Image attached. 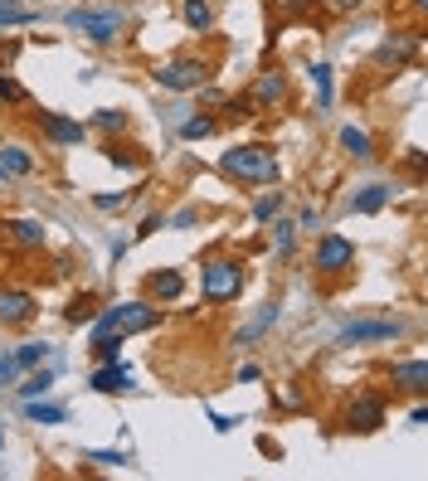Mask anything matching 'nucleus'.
Here are the masks:
<instances>
[{
  "mask_svg": "<svg viewBox=\"0 0 428 481\" xmlns=\"http://www.w3.org/2000/svg\"><path fill=\"white\" fill-rule=\"evenodd\" d=\"M15 379H20V365H15V355H0V389H10Z\"/></svg>",
  "mask_w": 428,
  "mask_h": 481,
  "instance_id": "nucleus-39",
  "label": "nucleus"
},
{
  "mask_svg": "<svg viewBox=\"0 0 428 481\" xmlns=\"http://www.w3.org/2000/svg\"><path fill=\"white\" fill-rule=\"evenodd\" d=\"M404 321H351V326L336 331V345H375V341H399Z\"/></svg>",
  "mask_w": 428,
  "mask_h": 481,
  "instance_id": "nucleus-12",
  "label": "nucleus"
},
{
  "mask_svg": "<svg viewBox=\"0 0 428 481\" xmlns=\"http://www.w3.org/2000/svg\"><path fill=\"white\" fill-rule=\"evenodd\" d=\"M34 131H40L49 147H58V151H68V147H83V141L93 137L88 131V122H74V117H64V112H34Z\"/></svg>",
  "mask_w": 428,
  "mask_h": 481,
  "instance_id": "nucleus-7",
  "label": "nucleus"
},
{
  "mask_svg": "<svg viewBox=\"0 0 428 481\" xmlns=\"http://www.w3.org/2000/svg\"><path fill=\"white\" fill-rule=\"evenodd\" d=\"M0 102H10V107H25L30 102L25 83H20L15 74H0Z\"/></svg>",
  "mask_w": 428,
  "mask_h": 481,
  "instance_id": "nucleus-34",
  "label": "nucleus"
},
{
  "mask_svg": "<svg viewBox=\"0 0 428 481\" xmlns=\"http://www.w3.org/2000/svg\"><path fill=\"white\" fill-rule=\"evenodd\" d=\"M0 452H5V432H0Z\"/></svg>",
  "mask_w": 428,
  "mask_h": 481,
  "instance_id": "nucleus-46",
  "label": "nucleus"
},
{
  "mask_svg": "<svg viewBox=\"0 0 428 481\" xmlns=\"http://www.w3.org/2000/svg\"><path fill=\"white\" fill-rule=\"evenodd\" d=\"M341 151H346L351 156V161H375V137H370V131H365V127H341Z\"/></svg>",
  "mask_w": 428,
  "mask_h": 481,
  "instance_id": "nucleus-22",
  "label": "nucleus"
},
{
  "mask_svg": "<svg viewBox=\"0 0 428 481\" xmlns=\"http://www.w3.org/2000/svg\"><path fill=\"white\" fill-rule=\"evenodd\" d=\"M83 462H93V467H127L132 457H127V452H83Z\"/></svg>",
  "mask_w": 428,
  "mask_h": 481,
  "instance_id": "nucleus-37",
  "label": "nucleus"
},
{
  "mask_svg": "<svg viewBox=\"0 0 428 481\" xmlns=\"http://www.w3.org/2000/svg\"><path fill=\"white\" fill-rule=\"evenodd\" d=\"M156 326H161V307L151 302V297H132V302L98 307V316L88 321V335H93V341H117V345H122L127 335L156 331Z\"/></svg>",
  "mask_w": 428,
  "mask_h": 481,
  "instance_id": "nucleus-1",
  "label": "nucleus"
},
{
  "mask_svg": "<svg viewBox=\"0 0 428 481\" xmlns=\"http://www.w3.org/2000/svg\"><path fill=\"white\" fill-rule=\"evenodd\" d=\"M200 219H205V214H200L195 204H190V209H181V214H165V228H195Z\"/></svg>",
  "mask_w": 428,
  "mask_h": 481,
  "instance_id": "nucleus-38",
  "label": "nucleus"
},
{
  "mask_svg": "<svg viewBox=\"0 0 428 481\" xmlns=\"http://www.w3.org/2000/svg\"><path fill=\"white\" fill-rule=\"evenodd\" d=\"M181 20L190 34H210L214 20H219V5L214 0H181Z\"/></svg>",
  "mask_w": 428,
  "mask_h": 481,
  "instance_id": "nucleus-20",
  "label": "nucleus"
},
{
  "mask_svg": "<svg viewBox=\"0 0 428 481\" xmlns=\"http://www.w3.org/2000/svg\"><path fill=\"white\" fill-rule=\"evenodd\" d=\"M98 307H103V302H98V292H78L74 302L64 307V321H68V326H88V321L98 316Z\"/></svg>",
  "mask_w": 428,
  "mask_h": 481,
  "instance_id": "nucleus-26",
  "label": "nucleus"
},
{
  "mask_svg": "<svg viewBox=\"0 0 428 481\" xmlns=\"http://www.w3.org/2000/svg\"><path fill=\"white\" fill-rule=\"evenodd\" d=\"M219 175L234 185H278L282 180V161L268 141H239L219 156Z\"/></svg>",
  "mask_w": 428,
  "mask_h": 481,
  "instance_id": "nucleus-2",
  "label": "nucleus"
},
{
  "mask_svg": "<svg viewBox=\"0 0 428 481\" xmlns=\"http://www.w3.org/2000/svg\"><path fill=\"white\" fill-rule=\"evenodd\" d=\"M219 127L224 122H254V117H258V107H254V98H248V93H234V98H224L219 102Z\"/></svg>",
  "mask_w": 428,
  "mask_h": 481,
  "instance_id": "nucleus-28",
  "label": "nucleus"
},
{
  "mask_svg": "<svg viewBox=\"0 0 428 481\" xmlns=\"http://www.w3.org/2000/svg\"><path fill=\"white\" fill-rule=\"evenodd\" d=\"M20 408H25L30 423H44V428H54V423H64V418H68V408L44 404V399H20Z\"/></svg>",
  "mask_w": 428,
  "mask_h": 481,
  "instance_id": "nucleus-27",
  "label": "nucleus"
},
{
  "mask_svg": "<svg viewBox=\"0 0 428 481\" xmlns=\"http://www.w3.org/2000/svg\"><path fill=\"white\" fill-rule=\"evenodd\" d=\"M288 88H292V83H288V74H282L278 64H268L263 74L254 78V88H248V98H254V107H258V112H278V107L288 102Z\"/></svg>",
  "mask_w": 428,
  "mask_h": 481,
  "instance_id": "nucleus-11",
  "label": "nucleus"
},
{
  "mask_svg": "<svg viewBox=\"0 0 428 481\" xmlns=\"http://www.w3.org/2000/svg\"><path fill=\"white\" fill-rule=\"evenodd\" d=\"M49 351H54L49 341H25V345L15 351V365H20V370H34V365H44V360H49Z\"/></svg>",
  "mask_w": 428,
  "mask_h": 481,
  "instance_id": "nucleus-32",
  "label": "nucleus"
},
{
  "mask_svg": "<svg viewBox=\"0 0 428 481\" xmlns=\"http://www.w3.org/2000/svg\"><path fill=\"white\" fill-rule=\"evenodd\" d=\"M0 238L10 248H44L49 244V228L40 219H0Z\"/></svg>",
  "mask_w": 428,
  "mask_h": 481,
  "instance_id": "nucleus-15",
  "label": "nucleus"
},
{
  "mask_svg": "<svg viewBox=\"0 0 428 481\" xmlns=\"http://www.w3.org/2000/svg\"><path fill=\"white\" fill-rule=\"evenodd\" d=\"M64 25L83 34L88 44H98V49H107V44H122L127 30H132V15H127V5H74L64 15Z\"/></svg>",
  "mask_w": 428,
  "mask_h": 481,
  "instance_id": "nucleus-4",
  "label": "nucleus"
},
{
  "mask_svg": "<svg viewBox=\"0 0 428 481\" xmlns=\"http://www.w3.org/2000/svg\"><path fill=\"white\" fill-rule=\"evenodd\" d=\"M258 379H263V370H258V365H239V384H258Z\"/></svg>",
  "mask_w": 428,
  "mask_h": 481,
  "instance_id": "nucleus-42",
  "label": "nucleus"
},
{
  "mask_svg": "<svg viewBox=\"0 0 428 481\" xmlns=\"http://www.w3.org/2000/svg\"><path fill=\"white\" fill-rule=\"evenodd\" d=\"M297 234H317V228H321V209H317V204H302V214H297Z\"/></svg>",
  "mask_w": 428,
  "mask_h": 481,
  "instance_id": "nucleus-36",
  "label": "nucleus"
},
{
  "mask_svg": "<svg viewBox=\"0 0 428 481\" xmlns=\"http://www.w3.org/2000/svg\"><path fill=\"white\" fill-rule=\"evenodd\" d=\"M312 88H317V102L331 107V98H336L331 93V64H312Z\"/></svg>",
  "mask_w": 428,
  "mask_h": 481,
  "instance_id": "nucleus-35",
  "label": "nucleus"
},
{
  "mask_svg": "<svg viewBox=\"0 0 428 481\" xmlns=\"http://www.w3.org/2000/svg\"><path fill=\"white\" fill-rule=\"evenodd\" d=\"M0 171H5L10 180L34 175V156H30V147H15V141H5V147H0Z\"/></svg>",
  "mask_w": 428,
  "mask_h": 481,
  "instance_id": "nucleus-23",
  "label": "nucleus"
},
{
  "mask_svg": "<svg viewBox=\"0 0 428 481\" xmlns=\"http://www.w3.org/2000/svg\"><path fill=\"white\" fill-rule=\"evenodd\" d=\"M200 93V107H219L224 98H229V93H219V88H210V83H205V88H195Z\"/></svg>",
  "mask_w": 428,
  "mask_h": 481,
  "instance_id": "nucleus-41",
  "label": "nucleus"
},
{
  "mask_svg": "<svg viewBox=\"0 0 428 481\" xmlns=\"http://www.w3.org/2000/svg\"><path fill=\"white\" fill-rule=\"evenodd\" d=\"M54 379H58L54 365H34L25 375V384H10V389H15V399H44V394L54 389Z\"/></svg>",
  "mask_w": 428,
  "mask_h": 481,
  "instance_id": "nucleus-21",
  "label": "nucleus"
},
{
  "mask_svg": "<svg viewBox=\"0 0 428 481\" xmlns=\"http://www.w3.org/2000/svg\"><path fill=\"white\" fill-rule=\"evenodd\" d=\"M214 131H219V117H210V112L185 117V122H181V137L185 141H205V137H214Z\"/></svg>",
  "mask_w": 428,
  "mask_h": 481,
  "instance_id": "nucleus-31",
  "label": "nucleus"
},
{
  "mask_svg": "<svg viewBox=\"0 0 428 481\" xmlns=\"http://www.w3.org/2000/svg\"><path fill=\"white\" fill-rule=\"evenodd\" d=\"M385 379H389V389H395V394H409V399H424V394H428V365H424V355L395 360V365L385 370Z\"/></svg>",
  "mask_w": 428,
  "mask_h": 481,
  "instance_id": "nucleus-10",
  "label": "nucleus"
},
{
  "mask_svg": "<svg viewBox=\"0 0 428 481\" xmlns=\"http://www.w3.org/2000/svg\"><path fill=\"white\" fill-rule=\"evenodd\" d=\"M44 20V10H25L20 0H0V30H10V25H40Z\"/></svg>",
  "mask_w": 428,
  "mask_h": 481,
  "instance_id": "nucleus-29",
  "label": "nucleus"
},
{
  "mask_svg": "<svg viewBox=\"0 0 428 481\" xmlns=\"http://www.w3.org/2000/svg\"><path fill=\"white\" fill-rule=\"evenodd\" d=\"M389 200H395V185H379V180H375V185H361V190H355V195L346 200V209H351V214H379Z\"/></svg>",
  "mask_w": 428,
  "mask_h": 481,
  "instance_id": "nucleus-18",
  "label": "nucleus"
},
{
  "mask_svg": "<svg viewBox=\"0 0 428 481\" xmlns=\"http://www.w3.org/2000/svg\"><path fill=\"white\" fill-rule=\"evenodd\" d=\"M244 287H248V263L239 254H210L200 263V302L205 307L239 302Z\"/></svg>",
  "mask_w": 428,
  "mask_h": 481,
  "instance_id": "nucleus-3",
  "label": "nucleus"
},
{
  "mask_svg": "<svg viewBox=\"0 0 428 481\" xmlns=\"http://www.w3.org/2000/svg\"><path fill=\"white\" fill-rule=\"evenodd\" d=\"M40 316V297L30 287H0V326L5 331H25Z\"/></svg>",
  "mask_w": 428,
  "mask_h": 481,
  "instance_id": "nucleus-8",
  "label": "nucleus"
},
{
  "mask_svg": "<svg viewBox=\"0 0 428 481\" xmlns=\"http://www.w3.org/2000/svg\"><path fill=\"white\" fill-rule=\"evenodd\" d=\"M268 228H272V254H278V263H288V258L297 254V224L278 214V219H272Z\"/></svg>",
  "mask_w": 428,
  "mask_h": 481,
  "instance_id": "nucleus-25",
  "label": "nucleus"
},
{
  "mask_svg": "<svg viewBox=\"0 0 428 481\" xmlns=\"http://www.w3.org/2000/svg\"><path fill=\"white\" fill-rule=\"evenodd\" d=\"M331 10H361V0H331Z\"/></svg>",
  "mask_w": 428,
  "mask_h": 481,
  "instance_id": "nucleus-44",
  "label": "nucleus"
},
{
  "mask_svg": "<svg viewBox=\"0 0 428 481\" xmlns=\"http://www.w3.org/2000/svg\"><path fill=\"white\" fill-rule=\"evenodd\" d=\"M419 44H424V25L409 30V34H395V40H385L375 49V68H409L414 58H419Z\"/></svg>",
  "mask_w": 428,
  "mask_h": 481,
  "instance_id": "nucleus-13",
  "label": "nucleus"
},
{
  "mask_svg": "<svg viewBox=\"0 0 428 481\" xmlns=\"http://www.w3.org/2000/svg\"><path fill=\"white\" fill-rule=\"evenodd\" d=\"M151 78H156V88H165V93H195L214 78V64L200 54H175V58L151 68Z\"/></svg>",
  "mask_w": 428,
  "mask_h": 481,
  "instance_id": "nucleus-5",
  "label": "nucleus"
},
{
  "mask_svg": "<svg viewBox=\"0 0 428 481\" xmlns=\"http://www.w3.org/2000/svg\"><path fill=\"white\" fill-rule=\"evenodd\" d=\"M88 131H98V137H127L132 131V112H122V107H98V112L88 117Z\"/></svg>",
  "mask_w": 428,
  "mask_h": 481,
  "instance_id": "nucleus-19",
  "label": "nucleus"
},
{
  "mask_svg": "<svg viewBox=\"0 0 428 481\" xmlns=\"http://www.w3.org/2000/svg\"><path fill=\"white\" fill-rule=\"evenodd\" d=\"M165 228V214L156 209V214H147V219H141V228H137V238H151V234H161Z\"/></svg>",
  "mask_w": 428,
  "mask_h": 481,
  "instance_id": "nucleus-40",
  "label": "nucleus"
},
{
  "mask_svg": "<svg viewBox=\"0 0 428 481\" xmlns=\"http://www.w3.org/2000/svg\"><path fill=\"white\" fill-rule=\"evenodd\" d=\"M278 316H282V307L278 302H263V311H258L248 326H239V335H234V345H248V341H258V335H268L272 326H278Z\"/></svg>",
  "mask_w": 428,
  "mask_h": 481,
  "instance_id": "nucleus-24",
  "label": "nucleus"
},
{
  "mask_svg": "<svg viewBox=\"0 0 428 481\" xmlns=\"http://www.w3.org/2000/svg\"><path fill=\"white\" fill-rule=\"evenodd\" d=\"M312 272H317V278H326V282L355 272V244L346 234H336V228H326V234L317 238V248H312Z\"/></svg>",
  "mask_w": 428,
  "mask_h": 481,
  "instance_id": "nucleus-6",
  "label": "nucleus"
},
{
  "mask_svg": "<svg viewBox=\"0 0 428 481\" xmlns=\"http://www.w3.org/2000/svg\"><path fill=\"white\" fill-rule=\"evenodd\" d=\"M282 204H288V200H282V190H263V195L254 200V224H263V228H268V224L282 214Z\"/></svg>",
  "mask_w": 428,
  "mask_h": 481,
  "instance_id": "nucleus-30",
  "label": "nucleus"
},
{
  "mask_svg": "<svg viewBox=\"0 0 428 481\" xmlns=\"http://www.w3.org/2000/svg\"><path fill=\"white\" fill-rule=\"evenodd\" d=\"M103 156L117 165V171H127V175H141L151 165V156L141 151V147H132V141H122V137H107L103 141Z\"/></svg>",
  "mask_w": 428,
  "mask_h": 481,
  "instance_id": "nucleus-16",
  "label": "nucleus"
},
{
  "mask_svg": "<svg viewBox=\"0 0 428 481\" xmlns=\"http://www.w3.org/2000/svg\"><path fill=\"white\" fill-rule=\"evenodd\" d=\"M385 394H355V399L346 404V432H379L385 428Z\"/></svg>",
  "mask_w": 428,
  "mask_h": 481,
  "instance_id": "nucleus-9",
  "label": "nucleus"
},
{
  "mask_svg": "<svg viewBox=\"0 0 428 481\" xmlns=\"http://www.w3.org/2000/svg\"><path fill=\"white\" fill-rule=\"evenodd\" d=\"M88 389L93 394H132L137 384H132V370H127L122 360H107V365H98L88 375Z\"/></svg>",
  "mask_w": 428,
  "mask_h": 481,
  "instance_id": "nucleus-14",
  "label": "nucleus"
},
{
  "mask_svg": "<svg viewBox=\"0 0 428 481\" xmlns=\"http://www.w3.org/2000/svg\"><path fill=\"white\" fill-rule=\"evenodd\" d=\"M127 204H132L127 190H103V195H93V209H98V214H122Z\"/></svg>",
  "mask_w": 428,
  "mask_h": 481,
  "instance_id": "nucleus-33",
  "label": "nucleus"
},
{
  "mask_svg": "<svg viewBox=\"0 0 428 481\" xmlns=\"http://www.w3.org/2000/svg\"><path fill=\"white\" fill-rule=\"evenodd\" d=\"M147 297H151L156 307L181 302V297H185V272H181V268H161V272H151V278H147Z\"/></svg>",
  "mask_w": 428,
  "mask_h": 481,
  "instance_id": "nucleus-17",
  "label": "nucleus"
},
{
  "mask_svg": "<svg viewBox=\"0 0 428 481\" xmlns=\"http://www.w3.org/2000/svg\"><path fill=\"white\" fill-rule=\"evenodd\" d=\"M409 423H414V428H424V423H428V404H424V399H419V404H414V414H409Z\"/></svg>",
  "mask_w": 428,
  "mask_h": 481,
  "instance_id": "nucleus-43",
  "label": "nucleus"
},
{
  "mask_svg": "<svg viewBox=\"0 0 428 481\" xmlns=\"http://www.w3.org/2000/svg\"><path fill=\"white\" fill-rule=\"evenodd\" d=\"M424 5H428V0H409V10H419V15H424Z\"/></svg>",
  "mask_w": 428,
  "mask_h": 481,
  "instance_id": "nucleus-45",
  "label": "nucleus"
}]
</instances>
